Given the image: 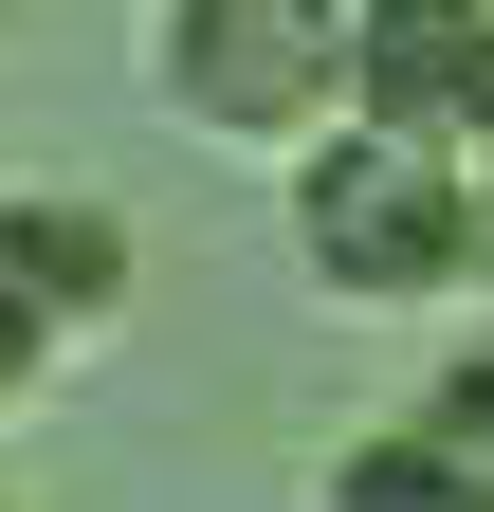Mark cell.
Masks as SVG:
<instances>
[{
  "label": "cell",
  "mask_w": 494,
  "mask_h": 512,
  "mask_svg": "<svg viewBox=\"0 0 494 512\" xmlns=\"http://www.w3.org/2000/svg\"><path fill=\"white\" fill-rule=\"evenodd\" d=\"M293 238H312V275L348 311H421V293H458L476 256H494V183L458 147H421V128L348 110V147L293 165Z\"/></svg>",
  "instance_id": "1"
},
{
  "label": "cell",
  "mask_w": 494,
  "mask_h": 512,
  "mask_svg": "<svg viewBox=\"0 0 494 512\" xmlns=\"http://www.w3.org/2000/svg\"><path fill=\"white\" fill-rule=\"evenodd\" d=\"M348 37H366V0H165L147 74H165L183 128H220V147H293V128H330Z\"/></svg>",
  "instance_id": "2"
},
{
  "label": "cell",
  "mask_w": 494,
  "mask_h": 512,
  "mask_svg": "<svg viewBox=\"0 0 494 512\" xmlns=\"http://www.w3.org/2000/svg\"><path fill=\"white\" fill-rule=\"evenodd\" d=\"M348 110H385V128H421V147L476 165V128H494V0H366Z\"/></svg>",
  "instance_id": "3"
},
{
  "label": "cell",
  "mask_w": 494,
  "mask_h": 512,
  "mask_svg": "<svg viewBox=\"0 0 494 512\" xmlns=\"http://www.w3.org/2000/svg\"><path fill=\"white\" fill-rule=\"evenodd\" d=\"M0 275H19L55 330H92V311H129V220H92V202H0Z\"/></svg>",
  "instance_id": "4"
},
{
  "label": "cell",
  "mask_w": 494,
  "mask_h": 512,
  "mask_svg": "<svg viewBox=\"0 0 494 512\" xmlns=\"http://www.w3.org/2000/svg\"><path fill=\"white\" fill-rule=\"evenodd\" d=\"M330 512H476V476H458L440 421H403V439H366V458L330 476Z\"/></svg>",
  "instance_id": "5"
},
{
  "label": "cell",
  "mask_w": 494,
  "mask_h": 512,
  "mask_svg": "<svg viewBox=\"0 0 494 512\" xmlns=\"http://www.w3.org/2000/svg\"><path fill=\"white\" fill-rule=\"evenodd\" d=\"M421 421L458 439V476H476V512H494V348H476V366H440V403H421Z\"/></svg>",
  "instance_id": "6"
},
{
  "label": "cell",
  "mask_w": 494,
  "mask_h": 512,
  "mask_svg": "<svg viewBox=\"0 0 494 512\" xmlns=\"http://www.w3.org/2000/svg\"><path fill=\"white\" fill-rule=\"evenodd\" d=\"M37 348H55V311H37L19 275H0V384H37Z\"/></svg>",
  "instance_id": "7"
},
{
  "label": "cell",
  "mask_w": 494,
  "mask_h": 512,
  "mask_svg": "<svg viewBox=\"0 0 494 512\" xmlns=\"http://www.w3.org/2000/svg\"><path fill=\"white\" fill-rule=\"evenodd\" d=\"M476 183H494V128H476Z\"/></svg>",
  "instance_id": "8"
}]
</instances>
